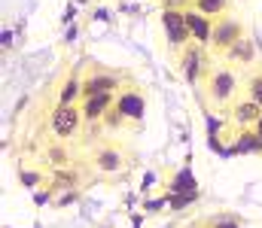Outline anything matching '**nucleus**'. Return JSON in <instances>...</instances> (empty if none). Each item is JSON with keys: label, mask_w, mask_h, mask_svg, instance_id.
<instances>
[{"label": "nucleus", "mask_w": 262, "mask_h": 228, "mask_svg": "<svg viewBox=\"0 0 262 228\" xmlns=\"http://www.w3.org/2000/svg\"><path fill=\"white\" fill-rule=\"evenodd\" d=\"M122 164H125V158H122V152L116 149V146H104V149L95 155V167L101 173H119Z\"/></svg>", "instance_id": "11"}, {"label": "nucleus", "mask_w": 262, "mask_h": 228, "mask_svg": "<svg viewBox=\"0 0 262 228\" xmlns=\"http://www.w3.org/2000/svg\"><path fill=\"white\" fill-rule=\"evenodd\" d=\"M49 158H52V164H61V167L67 164V152L64 149H52L49 152Z\"/></svg>", "instance_id": "18"}, {"label": "nucleus", "mask_w": 262, "mask_h": 228, "mask_svg": "<svg viewBox=\"0 0 262 228\" xmlns=\"http://www.w3.org/2000/svg\"><path fill=\"white\" fill-rule=\"evenodd\" d=\"M82 100H85V104H82L85 122H98V119H104L107 110L113 107V91H107V94H92V97H82Z\"/></svg>", "instance_id": "9"}, {"label": "nucleus", "mask_w": 262, "mask_h": 228, "mask_svg": "<svg viewBox=\"0 0 262 228\" xmlns=\"http://www.w3.org/2000/svg\"><path fill=\"white\" fill-rule=\"evenodd\" d=\"M192 6L198 12L210 15V18H220V15H226L232 9V0H192Z\"/></svg>", "instance_id": "13"}, {"label": "nucleus", "mask_w": 262, "mask_h": 228, "mask_svg": "<svg viewBox=\"0 0 262 228\" xmlns=\"http://www.w3.org/2000/svg\"><path fill=\"white\" fill-rule=\"evenodd\" d=\"M116 88H119L116 76H107V73L85 76V79H82V97H92V94H107V91H116Z\"/></svg>", "instance_id": "10"}, {"label": "nucleus", "mask_w": 262, "mask_h": 228, "mask_svg": "<svg viewBox=\"0 0 262 228\" xmlns=\"http://www.w3.org/2000/svg\"><path fill=\"white\" fill-rule=\"evenodd\" d=\"M210 46H204V43H198V40H189L183 49H177V70L180 76L189 82V85H201L207 73H210Z\"/></svg>", "instance_id": "1"}, {"label": "nucleus", "mask_w": 262, "mask_h": 228, "mask_svg": "<svg viewBox=\"0 0 262 228\" xmlns=\"http://www.w3.org/2000/svg\"><path fill=\"white\" fill-rule=\"evenodd\" d=\"M262 116V104H256L253 97H235L232 100V110H229V119L244 131V128H256V122H259Z\"/></svg>", "instance_id": "6"}, {"label": "nucleus", "mask_w": 262, "mask_h": 228, "mask_svg": "<svg viewBox=\"0 0 262 228\" xmlns=\"http://www.w3.org/2000/svg\"><path fill=\"white\" fill-rule=\"evenodd\" d=\"M73 180H76L73 173H58V176L52 180V186H55V189H67V186H73Z\"/></svg>", "instance_id": "17"}, {"label": "nucleus", "mask_w": 262, "mask_h": 228, "mask_svg": "<svg viewBox=\"0 0 262 228\" xmlns=\"http://www.w3.org/2000/svg\"><path fill=\"white\" fill-rule=\"evenodd\" d=\"M256 134L262 137V116H259V122H256Z\"/></svg>", "instance_id": "20"}, {"label": "nucleus", "mask_w": 262, "mask_h": 228, "mask_svg": "<svg viewBox=\"0 0 262 228\" xmlns=\"http://www.w3.org/2000/svg\"><path fill=\"white\" fill-rule=\"evenodd\" d=\"M201 88H204V94H207V100L216 107V110H223V107H229L235 97H238V73L232 70V67H226V64H213L210 67V73L207 79L201 82Z\"/></svg>", "instance_id": "2"}, {"label": "nucleus", "mask_w": 262, "mask_h": 228, "mask_svg": "<svg viewBox=\"0 0 262 228\" xmlns=\"http://www.w3.org/2000/svg\"><path fill=\"white\" fill-rule=\"evenodd\" d=\"M223 58H226V67H232V70H247L250 64H256V43L244 34Z\"/></svg>", "instance_id": "7"}, {"label": "nucleus", "mask_w": 262, "mask_h": 228, "mask_svg": "<svg viewBox=\"0 0 262 228\" xmlns=\"http://www.w3.org/2000/svg\"><path fill=\"white\" fill-rule=\"evenodd\" d=\"M183 12H186L189 31H192V40L204 43V46H210V37H213V18H210V15H204V12H198L195 6H186Z\"/></svg>", "instance_id": "8"}, {"label": "nucleus", "mask_w": 262, "mask_h": 228, "mask_svg": "<svg viewBox=\"0 0 262 228\" xmlns=\"http://www.w3.org/2000/svg\"><path fill=\"white\" fill-rule=\"evenodd\" d=\"M247 34V28H244V21L238 18V15H220V18H213V37H210V52L216 55V58H223L241 37Z\"/></svg>", "instance_id": "3"}, {"label": "nucleus", "mask_w": 262, "mask_h": 228, "mask_svg": "<svg viewBox=\"0 0 262 228\" xmlns=\"http://www.w3.org/2000/svg\"><path fill=\"white\" fill-rule=\"evenodd\" d=\"M116 107L122 110V116H125V119H140L146 104H143V94H137V91H125V94L116 100Z\"/></svg>", "instance_id": "12"}, {"label": "nucleus", "mask_w": 262, "mask_h": 228, "mask_svg": "<svg viewBox=\"0 0 262 228\" xmlns=\"http://www.w3.org/2000/svg\"><path fill=\"white\" fill-rule=\"evenodd\" d=\"M21 183L31 186V183H40V176H34V173H21Z\"/></svg>", "instance_id": "19"}, {"label": "nucleus", "mask_w": 262, "mask_h": 228, "mask_svg": "<svg viewBox=\"0 0 262 228\" xmlns=\"http://www.w3.org/2000/svg\"><path fill=\"white\" fill-rule=\"evenodd\" d=\"M247 97H253L256 104H262V73H250L247 76V88H244Z\"/></svg>", "instance_id": "15"}, {"label": "nucleus", "mask_w": 262, "mask_h": 228, "mask_svg": "<svg viewBox=\"0 0 262 228\" xmlns=\"http://www.w3.org/2000/svg\"><path fill=\"white\" fill-rule=\"evenodd\" d=\"M210 228H241V222H238V216H216V219H210Z\"/></svg>", "instance_id": "16"}, {"label": "nucleus", "mask_w": 262, "mask_h": 228, "mask_svg": "<svg viewBox=\"0 0 262 228\" xmlns=\"http://www.w3.org/2000/svg\"><path fill=\"white\" fill-rule=\"evenodd\" d=\"M76 97H82V82L70 76L64 82V88H61V94H58V104H73Z\"/></svg>", "instance_id": "14"}, {"label": "nucleus", "mask_w": 262, "mask_h": 228, "mask_svg": "<svg viewBox=\"0 0 262 228\" xmlns=\"http://www.w3.org/2000/svg\"><path fill=\"white\" fill-rule=\"evenodd\" d=\"M162 28H165V40H168L171 52L183 49L192 40V31H189V21H186L183 9H162Z\"/></svg>", "instance_id": "4"}, {"label": "nucleus", "mask_w": 262, "mask_h": 228, "mask_svg": "<svg viewBox=\"0 0 262 228\" xmlns=\"http://www.w3.org/2000/svg\"><path fill=\"white\" fill-rule=\"evenodd\" d=\"M79 119H82V110H79V107H73V104H58V107L52 110V116H49V128H52L55 137L67 140V137L79 128Z\"/></svg>", "instance_id": "5"}]
</instances>
